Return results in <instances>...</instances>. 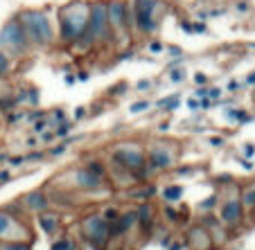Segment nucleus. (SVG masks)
Instances as JSON below:
<instances>
[{
	"instance_id": "obj_1",
	"label": "nucleus",
	"mask_w": 255,
	"mask_h": 250,
	"mask_svg": "<svg viewBox=\"0 0 255 250\" xmlns=\"http://www.w3.org/2000/svg\"><path fill=\"white\" fill-rule=\"evenodd\" d=\"M20 25L25 29L27 41L34 45H45L52 39V27H50V20L43 11H23Z\"/></svg>"
},
{
	"instance_id": "obj_2",
	"label": "nucleus",
	"mask_w": 255,
	"mask_h": 250,
	"mask_svg": "<svg viewBox=\"0 0 255 250\" xmlns=\"http://www.w3.org/2000/svg\"><path fill=\"white\" fill-rule=\"evenodd\" d=\"M86 25H88V11L84 9V5H72L70 16H63V20H61L63 39H68V41L79 39L86 32Z\"/></svg>"
},
{
	"instance_id": "obj_3",
	"label": "nucleus",
	"mask_w": 255,
	"mask_h": 250,
	"mask_svg": "<svg viewBox=\"0 0 255 250\" xmlns=\"http://www.w3.org/2000/svg\"><path fill=\"white\" fill-rule=\"evenodd\" d=\"M109 29V16H106V5L97 2L93 5L91 14H88V25H86V32L79 36L82 41H93V39H102Z\"/></svg>"
},
{
	"instance_id": "obj_4",
	"label": "nucleus",
	"mask_w": 255,
	"mask_h": 250,
	"mask_svg": "<svg viewBox=\"0 0 255 250\" xmlns=\"http://www.w3.org/2000/svg\"><path fill=\"white\" fill-rule=\"evenodd\" d=\"M0 45L14 50V52H23L27 48V36H25V29L20 25V20H9V23L2 27L0 32Z\"/></svg>"
},
{
	"instance_id": "obj_5",
	"label": "nucleus",
	"mask_w": 255,
	"mask_h": 250,
	"mask_svg": "<svg viewBox=\"0 0 255 250\" xmlns=\"http://www.w3.org/2000/svg\"><path fill=\"white\" fill-rule=\"evenodd\" d=\"M156 7H158L156 0H138V5H135V25L142 32H156V20H154Z\"/></svg>"
},
{
	"instance_id": "obj_6",
	"label": "nucleus",
	"mask_w": 255,
	"mask_h": 250,
	"mask_svg": "<svg viewBox=\"0 0 255 250\" xmlns=\"http://www.w3.org/2000/svg\"><path fill=\"white\" fill-rule=\"evenodd\" d=\"M84 232H86L88 241L100 248V246H104L106 239H109V221H104L102 217H91L84 223Z\"/></svg>"
},
{
	"instance_id": "obj_7",
	"label": "nucleus",
	"mask_w": 255,
	"mask_h": 250,
	"mask_svg": "<svg viewBox=\"0 0 255 250\" xmlns=\"http://www.w3.org/2000/svg\"><path fill=\"white\" fill-rule=\"evenodd\" d=\"M113 158H116L125 169H131V171L142 169V165H144V156L140 154L138 149H118Z\"/></svg>"
},
{
	"instance_id": "obj_8",
	"label": "nucleus",
	"mask_w": 255,
	"mask_h": 250,
	"mask_svg": "<svg viewBox=\"0 0 255 250\" xmlns=\"http://www.w3.org/2000/svg\"><path fill=\"white\" fill-rule=\"evenodd\" d=\"M127 7L122 2H111V5L106 7V16H109V25L116 29H122L127 27Z\"/></svg>"
},
{
	"instance_id": "obj_9",
	"label": "nucleus",
	"mask_w": 255,
	"mask_h": 250,
	"mask_svg": "<svg viewBox=\"0 0 255 250\" xmlns=\"http://www.w3.org/2000/svg\"><path fill=\"white\" fill-rule=\"evenodd\" d=\"M222 219L226 223H237L242 219V203L240 201H228L222 207Z\"/></svg>"
},
{
	"instance_id": "obj_10",
	"label": "nucleus",
	"mask_w": 255,
	"mask_h": 250,
	"mask_svg": "<svg viewBox=\"0 0 255 250\" xmlns=\"http://www.w3.org/2000/svg\"><path fill=\"white\" fill-rule=\"evenodd\" d=\"M75 180H77V185H79V187H84V189H95V187H100V176L91 173L88 169H82V171H77Z\"/></svg>"
},
{
	"instance_id": "obj_11",
	"label": "nucleus",
	"mask_w": 255,
	"mask_h": 250,
	"mask_svg": "<svg viewBox=\"0 0 255 250\" xmlns=\"http://www.w3.org/2000/svg\"><path fill=\"white\" fill-rule=\"evenodd\" d=\"M151 165L154 167H158V169H165V167H169L172 165V156L167 154V151H163V149H156V151H151Z\"/></svg>"
},
{
	"instance_id": "obj_12",
	"label": "nucleus",
	"mask_w": 255,
	"mask_h": 250,
	"mask_svg": "<svg viewBox=\"0 0 255 250\" xmlns=\"http://www.w3.org/2000/svg\"><path fill=\"white\" fill-rule=\"evenodd\" d=\"M25 205H27L29 210H43V207L48 205V201H45V196L41 192H29L27 196H25Z\"/></svg>"
},
{
	"instance_id": "obj_13",
	"label": "nucleus",
	"mask_w": 255,
	"mask_h": 250,
	"mask_svg": "<svg viewBox=\"0 0 255 250\" xmlns=\"http://www.w3.org/2000/svg\"><path fill=\"white\" fill-rule=\"evenodd\" d=\"M183 196V187L181 185H172V187H165L163 189V198L165 201H178Z\"/></svg>"
},
{
	"instance_id": "obj_14",
	"label": "nucleus",
	"mask_w": 255,
	"mask_h": 250,
	"mask_svg": "<svg viewBox=\"0 0 255 250\" xmlns=\"http://www.w3.org/2000/svg\"><path fill=\"white\" fill-rule=\"evenodd\" d=\"M39 223H41V228H43L45 232H54V230H57V226H59L57 217H41Z\"/></svg>"
},
{
	"instance_id": "obj_15",
	"label": "nucleus",
	"mask_w": 255,
	"mask_h": 250,
	"mask_svg": "<svg viewBox=\"0 0 255 250\" xmlns=\"http://www.w3.org/2000/svg\"><path fill=\"white\" fill-rule=\"evenodd\" d=\"M138 217H140V223H142V228H149L151 226V212H149V207H147V205L140 207Z\"/></svg>"
},
{
	"instance_id": "obj_16",
	"label": "nucleus",
	"mask_w": 255,
	"mask_h": 250,
	"mask_svg": "<svg viewBox=\"0 0 255 250\" xmlns=\"http://www.w3.org/2000/svg\"><path fill=\"white\" fill-rule=\"evenodd\" d=\"M9 68H11V61H9V57H7L2 50H0V77L2 75H7L9 73Z\"/></svg>"
},
{
	"instance_id": "obj_17",
	"label": "nucleus",
	"mask_w": 255,
	"mask_h": 250,
	"mask_svg": "<svg viewBox=\"0 0 255 250\" xmlns=\"http://www.w3.org/2000/svg\"><path fill=\"white\" fill-rule=\"evenodd\" d=\"M9 228H11V219L7 217V214H2V212H0V237L7 235V232H9Z\"/></svg>"
},
{
	"instance_id": "obj_18",
	"label": "nucleus",
	"mask_w": 255,
	"mask_h": 250,
	"mask_svg": "<svg viewBox=\"0 0 255 250\" xmlns=\"http://www.w3.org/2000/svg\"><path fill=\"white\" fill-rule=\"evenodd\" d=\"M169 79H172L174 83L185 82V70H183V68H176V70H172V73H169Z\"/></svg>"
},
{
	"instance_id": "obj_19",
	"label": "nucleus",
	"mask_w": 255,
	"mask_h": 250,
	"mask_svg": "<svg viewBox=\"0 0 255 250\" xmlns=\"http://www.w3.org/2000/svg\"><path fill=\"white\" fill-rule=\"evenodd\" d=\"M86 169H88L91 173H95V176H100V178H102V173H104V167H102L100 163H91Z\"/></svg>"
},
{
	"instance_id": "obj_20",
	"label": "nucleus",
	"mask_w": 255,
	"mask_h": 250,
	"mask_svg": "<svg viewBox=\"0 0 255 250\" xmlns=\"http://www.w3.org/2000/svg\"><path fill=\"white\" fill-rule=\"evenodd\" d=\"M147 108H149V101H135L131 106V113H140V111H147Z\"/></svg>"
},
{
	"instance_id": "obj_21",
	"label": "nucleus",
	"mask_w": 255,
	"mask_h": 250,
	"mask_svg": "<svg viewBox=\"0 0 255 250\" xmlns=\"http://www.w3.org/2000/svg\"><path fill=\"white\" fill-rule=\"evenodd\" d=\"M160 106H165V108H174V106H178V95H172L167 101H160Z\"/></svg>"
},
{
	"instance_id": "obj_22",
	"label": "nucleus",
	"mask_w": 255,
	"mask_h": 250,
	"mask_svg": "<svg viewBox=\"0 0 255 250\" xmlns=\"http://www.w3.org/2000/svg\"><path fill=\"white\" fill-rule=\"evenodd\" d=\"M194 82H197L199 86H206V83H208V77H206L203 73H197V75H194Z\"/></svg>"
},
{
	"instance_id": "obj_23",
	"label": "nucleus",
	"mask_w": 255,
	"mask_h": 250,
	"mask_svg": "<svg viewBox=\"0 0 255 250\" xmlns=\"http://www.w3.org/2000/svg\"><path fill=\"white\" fill-rule=\"evenodd\" d=\"M2 250H29V246H20V244H9V246H5Z\"/></svg>"
},
{
	"instance_id": "obj_24",
	"label": "nucleus",
	"mask_w": 255,
	"mask_h": 250,
	"mask_svg": "<svg viewBox=\"0 0 255 250\" xmlns=\"http://www.w3.org/2000/svg\"><path fill=\"white\" fill-rule=\"evenodd\" d=\"M68 248H70V244H68L66 239H63V241H59V244H54V246H52V250H68Z\"/></svg>"
},
{
	"instance_id": "obj_25",
	"label": "nucleus",
	"mask_w": 255,
	"mask_h": 250,
	"mask_svg": "<svg viewBox=\"0 0 255 250\" xmlns=\"http://www.w3.org/2000/svg\"><path fill=\"white\" fill-rule=\"evenodd\" d=\"M66 133H68V124H61V126L57 129V133H54V135H57V138H63Z\"/></svg>"
},
{
	"instance_id": "obj_26",
	"label": "nucleus",
	"mask_w": 255,
	"mask_h": 250,
	"mask_svg": "<svg viewBox=\"0 0 255 250\" xmlns=\"http://www.w3.org/2000/svg\"><path fill=\"white\" fill-rule=\"evenodd\" d=\"M212 203H215V196L206 198V201H203V203H201V207H203V210H210V207H212Z\"/></svg>"
},
{
	"instance_id": "obj_27",
	"label": "nucleus",
	"mask_w": 255,
	"mask_h": 250,
	"mask_svg": "<svg viewBox=\"0 0 255 250\" xmlns=\"http://www.w3.org/2000/svg\"><path fill=\"white\" fill-rule=\"evenodd\" d=\"M192 32H206V25H203V23H194Z\"/></svg>"
},
{
	"instance_id": "obj_28",
	"label": "nucleus",
	"mask_w": 255,
	"mask_h": 250,
	"mask_svg": "<svg viewBox=\"0 0 255 250\" xmlns=\"http://www.w3.org/2000/svg\"><path fill=\"white\" fill-rule=\"evenodd\" d=\"M149 86H151L149 82H140V83H138V88H140V90H144V88H149Z\"/></svg>"
},
{
	"instance_id": "obj_29",
	"label": "nucleus",
	"mask_w": 255,
	"mask_h": 250,
	"mask_svg": "<svg viewBox=\"0 0 255 250\" xmlns=\"http://www.w3.org/2000/svg\"><path fill=\"white\" fill-rule=\"evenodd\" d=\"M63 151H66V149H63V147H57V149H52V154H54V156H61Z\"/></svg>"
},
{
	"instance_id": "obj_30",
	"label": "nucleus",
	"mask_w": 255,
	"mask_h": 250,
	"mask_svg": "<svg viewBox=\"0 0 255 250\" xmlns=\"http://www.w3.org/2000/svg\"><path fill=\"white\" fill-rule=\"evenodd\" d=\"M246 82H249V83H255V73H251V75H249V79H246Z\"/></svg>"
},
{
	"instance_id": "obj_31",
	"label": "nucleus",
	"mask_w": 255,
	"mask_h": 250,
	"mask_svg": "<svg viewBox=\"0 0 255 250\" xmlns=\"http://www.w3.org/2000/svg\"><path fill=\"white\" fill-rule=\"evenodd\" d=\"M172 250H181V246H174V248Z\"/></svg>"
}]
</instances>
